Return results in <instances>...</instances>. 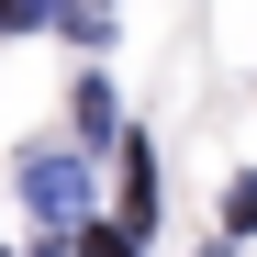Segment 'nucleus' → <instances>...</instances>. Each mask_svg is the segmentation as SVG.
I'll return each mask as SVG.
<instances>
[{"mask_svg":"<svg viewBox=\"0 0 257 257\" xmlns=\"http://www.w3.org/2000/svg\"><path fill=\"white\" fill-rule=\"evenodd\" d=\"M23 23H45V0H0V34H23Z\"/></svg>","mask_w":257,"mask_h":257,"instance_id":"nucleus-5","label":"nucleus"},{"mask_svg":"<svg viewBox=\"0 0 257 257\" xmlns=\"http://www.w3.org/2000/svg\"><path fill=\"white\" fill-rule=\"evenodd\" d=\"M157 224V168H146V146L123 157V235H146Z\"/></svg>","mask_w":257,"mask_h":257,"instance_id":"nucleus-2","label":"nucleus"},{"mask_svg":"<svg viewBox=\"0 0 257 257\" xmlns=\"http://www.w3.org/2000/svg\"><path fill=\"white\" fill-rule=\"evenodd\" d=\"M78 257H135V235H123V224L101 235V224H90V235H78Z\"/></svg>","mask_w":257,"mask_h":257,"instance_id":"nucleus-3","label":"nucleus"},{"mask_svg":"<svg viewBox=\"0 0 257 257\" xmlns=\"http://www.w3.org/2000/svg\"><path fill=\"white\" fill-rule=\"evenodd\" d=\"M224 224H235V235L257 224V179H235V190H224Z\"/></svg>","mask_w":257,"mask_h":257,"instance_id":"nucleus-4","label":"nucleus"},{"mask_svg":"<svg viewBox=\"0 0 257 257\" xmlns=\"http://www.w3.org/2000/svg\"><path fill=\"white\" fill-rule=\"evenodd\" d=\"M23 201L45 212V224H78V212H90V179H78V157H23Z\"/></svg>","mask_w":257,"mask_h":257,"instance_id":"nucleus-1","label":"nucleus"}]
</instances>
